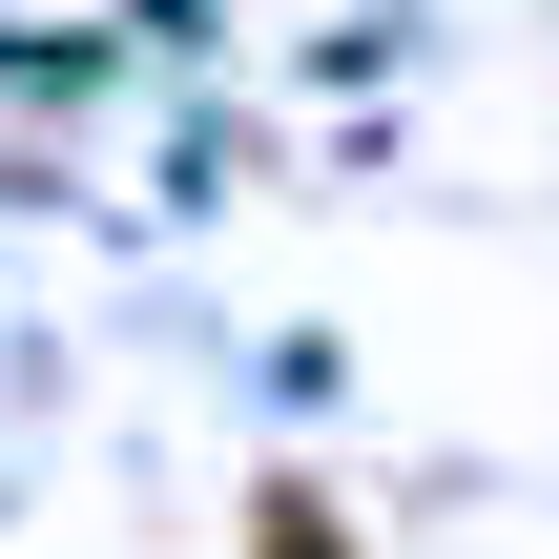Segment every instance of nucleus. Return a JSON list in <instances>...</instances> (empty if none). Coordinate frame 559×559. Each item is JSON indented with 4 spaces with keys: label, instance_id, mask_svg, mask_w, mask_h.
<instances>
[{
    "label": "nucleus",
    "instance_id": "obj_1",
    "mask_svg": "<svg viewBox=\"0 0 559 559\" xmlns=\"http://www.w3.org/2000/svg\"><path fill=\"white\" fill-rule=\"evenodd\" d=\"M249 559H353V519H332L311 477H270V498H249Z\"/></svg>",
    "mask_w": 559,
    "mask_h": 559
}]
</instances>
